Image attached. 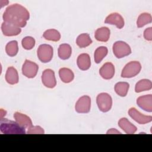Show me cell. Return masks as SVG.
Masks as SVG:
<instances>
[{"mask_svg":"<svg viewBox=\"0 0 152 152\" xmlns=\"http://www.w3.org/2000/svg\"><path fill=\"white\" fill-rule=\"evenodd\" d=\"M110 31L106 27H102L97 28L94 33L95 39L99 42H106L110 38Z\"/></svg>","mask_w":152,"mask_h":152,"instance_id":"ac0fdd59","label":"cell"},{"mask_svg":"<svg viewBox=\"0 0 152 152\" xmlns=\"http://www.w3.org/2000/svg\"><path fill=\"white\" fill-rule=\"evenodd\" d=\"M1 30L5 36H17L21 31V29L20 27L5 21L1 24Z\"/></svg>","mask_w":152,"mask_h":152,"instance_id":"4fadbf2b","label":"cell"},{"mask_svg":"<svg viewBox=\"0 0 152 152\" xmlns=\"http://www.w3.org/2000/svg\"><path fill=\"white\" fill-rule=\"evenodd\" d=\"M129 116L139 124H145L152 121V116L145 115L138 111L135 107H131L128 110Z\"/></svg>","mask_w":152,"mask_h":152,"instance_id":"30bf717a","label":"cell"},{"mask_svg":"<svg viewBox=\"0 0 152 152\" xmlns=\"http://www.w3.org/2000/svg\"><path fill=\"white\" fill-rule=\"evenodd\" d=\"M104 23L112 25H115L117 28L121 29L125 24L124 19L122 16L118 12H113L109 14L105 19Z\"/></svg>","mask_w":152,"mask_h":152,"instance_id":"7c38bea8","label":"cell"},{"mask_svg":"<svg viewBox=\"0 0 152 152\" xmlns=\"http://www.w3.org/2000/svg\"><path fill=\"white\" fill-rule=\"evenodd\" d=\"M0 131L4 134H25V128L19 125L16 122L6 118L1 119Z\"/></svg>","mask_w":152,"mask_h":152,"instance_id":"7a4b0ae2","label":"cell"},{"mask_svg":"<svg viewBox=\"0 0 152 152\" xmlns=\"http://www.w3.org/2000/svg\"><path fill=\"white\" fill-rule=\"evenodd\" d=\"M6 113H7V112L5 110H3L2 109H1V119H2L4 116H5Z\"/></svg>","mask_w":152,"mask_h":152,"instance_id":"d6a6232c","label":"cell"},{"mask_svg":"<svg viewBox=\"0 0 152 152\" xmlns=\"http://www.w3.org/2000/svg\"><path fill=\"white\" fill-rule=\"evenodd\" d=\"M77 64L80 69L86 71L90 68L91 59L88 54L84 53L80 54L77 60Z\"/></svg>","mask_w":152,"mask_h":152,"instance_id":"2e32d148","label":"cell"},{"mask_svg":"<svg viewBox=\"0 0 152 152\" xmlns=\"http://www.w3.org/2000/svg\"><path fill=\"white\" fill-rule=\"evenodd\" d=\"M27 134H43L44 129L40 126H31L28 128Z\"/></svg>","mask_w":152,"mask_h":152,"instance_id":"f546056e","label":"cell"},{"mask_svg":"<svg viewBox=\"0 0 152 152\" xmlns=\"http://www.w3.org/2000/svg\"><path fill=\"white\" fill-rule=\"evenodd\" d=\"M58 56L62 60H66L70 58L72 53V48L67 43H63L59 45L58 50Z\"/></svg>","mask_w":152,"mask_h":152,"instance_id":"ffe728a7","label":"cell"},{"mask_svg":"<svg viewBox=\"0 0 152 152\" xmlns=\"http://www.w3.org/2000/svg\"><path fill=\"white\" fill-rule=\"evenodd\" d=\"M137 105L142 110L148 112H152V95L147 94L140 96L137 99Z\"/></svg>","mask_w":152,"mask_h":152,"instance_id":"8fae6325","label":"cell"},{"mask_svg":"<svg viewBox=\"0 0 152 152\" xmlns=\"http://www.w3.org/2000/svg\"><path fill=\"white\" fill-rule=\"evenodd\" d=\"M14 118L15 120V122L19 125L24 128H28L33 125V123L30 118L25 114L16 112L14 114Z\"/></svg>","mask_w":152,"mask_h":152,"instance_id":"9a60e30c","label":"cell"},{"mask_svg":"<svg viewBox=\"0 0 152 152\" xmlns=\"http://www.w3.org/2000/svg\"><path fill=\"white\" fill-rule=\"evenodd\" d=\"M43 37L48 40L58 42L61 39V34L57 30L48 29L43 33Z\"/></svg>","mask_w":152,"mask_h":152,"instance_id":"d4e9b609","label":"cell"},{"mask_svg":"<svg viewBox=\"0 0 152 152\" xmlns=\"http://www.w3.org/2000/svg\"><path fill=\"white\" fill-rule=\"evenodd\" d=\"M5 51L10 56H15L18 52V42L16 40H12L8 42L6 45Z\"/></svg>","mask_w":152,"mask_h":152,"instance_id":"83f0119b","label":"cell"},{"mask_svg":"<svg viewBox=\"0 0 152 152\" xmlns=\"http://www.w3.org/2000/svg\"><path fill=\"white\" fill-rule=\"evenodd\" d=\"M59 75L61 81L65 83L71 82L74 78V74L72 71L67 68H62L59 70Z\"/></svg>","mask_w":152,"mask_h":152,"instance_id":"44dd1931","label":"cell"},{"mask_svg":"<svg viewBox=\"0 0 152 152\" xmlns=\"http://www.w3.org/2000/svg\"><path fill=\"white\" fill-rule=\"evenodd\" d=\"M43 84L49 88H54L56 85V80L54 71L51 69H45L42 75Z\"/></svg>","mask_w":152,"mask_h":152,"instance_id":"9c48e42d","label":"cell"},{"mask_svg":"<svg viewBox=\"0 0 152 152\" xmlns=\"http://www.w3.org/2000/svg\"><path fill=\"white\" fill-rule=\"evenodd\" d=\"M129 88V84L126 82H118L115 85V91L121 97L126 96Z\"/></svg>","mask_w":152,"mask_h":152,"instance_id":"cb8c5ba5","label":"cell"},{"mask_svg":"<svg viewBox=\"0 0 152 152\" xmlns=\"http://www.w3.org/2000/svg\"><path fill=\"white\" fill-rule=\"evenodd\" d=\"M53 55V49L52 46L48 44L40 45L37 50V55L39 59L43 63L50 62Z\"/></svg>","mask_w":152,"mask_h":152,"instance_id":"277c9868","label":"cell"},{"mask_svg":"<svg viewBox=\"0 0 152 152\" xmlns=\"http://www.w3.org/2000/svg\"><path fill=\"white\" fill-rule=\"evenodd\" d=\"M113 53L117 58H122L131 54V49L126 43L123 41H117L113 45Z\"/></svg>","mask_w":152,"mask_h":152,"instance_id":"8992f818","label":"cell"},{"mask_svg":"<svg viewBox=\"0 0 152 152\" xmlns=\"http://www.w3.org/2000/svg\"><path fill=\"white\" fill-rule=\"evenodd\" d=\"M96 103L100 111L102 112H107L109 111L112 107V99L108 93H101L97 96Z\"/></svg>","mask_w":152,"mask_h":152,"instance_id":"5b68a950","label":"cell"},{"mask_svg":"<svg viewBox=\"0 0 152 152\" xmlns=\"http://www.w3.org/2000/svg\"><path fill=\"white\" fill-rule=\"evenodd\" d=\"M39 66L37 64L28 59H26L22 66V73L27 78L35 77L38 72Z\"/></svg>","mask_w":152,"mask_h":152,"instance_id":"ba28073f","label":"cell"},{"mask_svg":"<svg viewBox=\"0 0 152 152\" xmlns=\"http://www.w3.org/2000/svg\"><path fill=\"white\" fill-rule=\"evenodd\" d=\"M5 80L11 85L18 83L19 81L18 74L17 69L13 66H10L7 68L5 74Z\"/></svg>","mask_w":152,"mask_h":152,"instance_id":"d6986e66","label":"cell"},{"mask_svg":"<svg viewBox=\"0 0 152 152\" xmlns=\"http://www.w3.org/2000/svg\"><path fill=\"white\" fill-rule=\"evenodd\" d=\"M107 134H121V132H119V131H118L117 129H114V128H112L110 129H109L107 131Z\"/></svg>","mask_w":152,"mask_h":152,"instance_id":"1f68e13d","label":"cell"},{"mask_svg":"<svg viewBox=\"0 0 152 152\" xmlns=\"http://www.w3.org/2000/svg\"><path fill=\"white\" fill-rule=\"evenodd\" d=\"M152 17L150 14L147 12H143L141 14L137 20V26L138 28L142 27L146 24L151 23Z\"/></svg>","mask_w":152,"mask_h":152,"instance_id":"4316f807","label":"cell"},{"mask_svg":"<svg viewBox=\"0 0 152 152\" xmlns=\"http://www.w3.org/2000/svg\"><path fill=\"white\" fill-rule=\"evenodd\" d=\"M100 76L104 80H110L115 75V66L111 62H106L99 69Z\"/></svg>","mask_w":152,"mask_h":152,"instance_id":"5bb4252c","label":"cell"},{"mask_svg":"<svg viewBox=\"0 0 152 152\" xmlns=\"http://www.w3.org/2000/svg\"><path fill=\"white\" fill-rule=\"evenodd\" d=\"M108 49L105 46H100L97 48L94 54V59L96 64H99L103 58L107 55Z\"/></svg>","mask_w":152,"mask_h":152,"instance_id":"484cf974","label":"cell"},{"mask_svg":"<svg viewBox=\"0 0 152 152\" xmlns=\"http://www.w3.org/2000/svg\"><path fill=\"white\" fill-rule=\"evenodd\" d=\"M118 126L127 134H133L137 130V127L126 118H122L119 119Z\"/></svg>","mask_w":152,"mask_h":152,"instance_id":"e0dca14e","label":"cell"},{"mask_svg":"<svg viewBox=\"0 0 152 152\" xmlns=\"http://www.w3.org/2000/svg\"><path fill=\"white\" fill-rule=\"evenodd\" d=\"M5 22L12 24L18 27H24L30 18L28 11L18 4L9 5L4 12L2 16Z\"/></svg>","mask_w":152,"mask_h":152,"instance_id":"6da1fadb","label":"cell"},{"mask_svg":"<svg viewBox=\"0 0 152 152\" xmlns=\"http://www.w3.org/2000/svg\"><path fill=\"white\" fill-rule=\"evenodd\" d=\"M35 39L31 36L25 37L21 40L22 46L26 50L33 49L35 46Z\"/></svg>","mask_w":152,"mask_h":152,"instance_id":"f1b7e54d","label":"cell"},{"mask_svg":"<svg viewBox=\"0 0 152 152\" xmlns=\"http://www.w3.org/2000/svg\"><path fill=\"white\" fill-rule=\"evenodd\" d=\"M152 88V83L150 80L142 79L138 81L135 86V91L140 93L144 91H148Z\"/></svg>","mask_w":152,"mask_h":152,"instance_id":"7402d4cb","label":"cell"},{"mask_svg":"<svg viewBox=\"0 0 152 152\" xmlns=\"http://www.w3.org/2000/svg\"><path fill=\"white\" fill-rule=\"evenodd\" d=\"M92 43V40L88 33H82L80 34L77 39L76 43L77 46L81 48L88 46Z\"/></svg>","mask_w":152,"mask_h":152,"instance_id":"603a6c76","label":"cell"},{"mask_svg":"<svg viewBox=\"0 0 152 152\" xmlns=\"http://www.w3.org/2000/svg\"><path fill=\"white\" fill-rule=\"evenodd\" d=\"M144 37L145 40L148 41L152 40V27L146 28L144 31Z\"/></svg>","mask_w":152,"mask_h":152,"instance_id":"4dcf8cb0","label":"cell"},{"mask_svg":"<svg viewBox=\"0 0 152 152\" xmlns=\"http://www.w3.org/2000/svg\"><path fill=\"white\" fill-rule=\"evenodd\" d=\"M141 69V65L138 61H131L124 67L121 77L122 78H132L136 76Z\"/></svg>","mask_w":152,"mask_h":152,"instance_id":"3957f363","label":"cell"},{"mask_svg":"<svg viewBox=\"0 0 152 152\" xmlns=\"http://www.w3.org/2000/svg\"><path fill=\"white\" fill-rule=\"evenodd\" d=\"M91 108V98L87 95L83 96L79 98L76 102L75 110L79 113H88Z\"/></svg>","mask_w":152,"mask_h":152,"instance_id":"52a82bcc","label":"cell"}]
</instances>
